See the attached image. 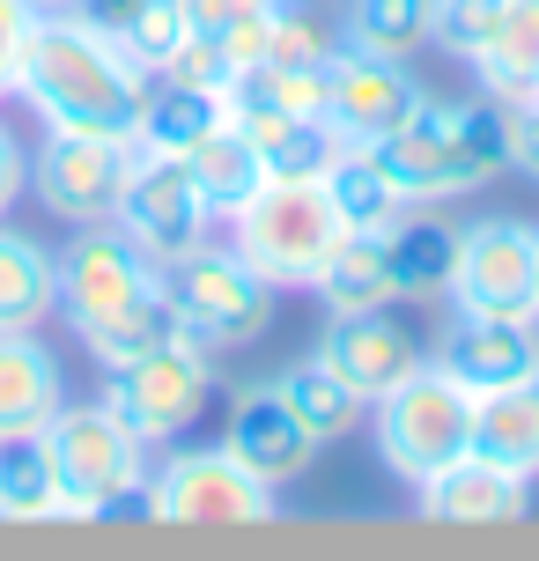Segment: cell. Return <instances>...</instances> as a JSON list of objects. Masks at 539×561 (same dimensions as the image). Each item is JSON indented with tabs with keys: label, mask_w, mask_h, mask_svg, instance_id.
Returning <instances> with one entry per match:
<instances>
[{
	"label": "cell",
	"mask_w": 539,
	"mask_h": 561,
	"mask_svg": "<svg viewBox=\"0 0 539 561\" xmlns=\"http://www.w3.org/2000/svg\"><path fill=\"white\" fill-rule=\"evenodd\" d=\"M369 156L385 163V178L399 185L406 207L466 199L503 170V104H495V96H481V104L422 96V112L406 118L399 134H385Z\"/></svg>",
	"instance_id": "7a4b0ae2"
},
{
	"label": "cell",
	"mask_w": 539,
	"mask_h": 561,
	"mask_svg": "<svg viewBox=\"0 0 539 561\" xmlns=\"http://www.w3.org/2000/svg\"><path fill=\"white\" fill-rule=\"evenodd\" d=\"M229 118L252 140L266 178H325V163L347 148L325 112H282V104H259V96H229Z\"/></svg>",
	"instance_id": "e0dca14e"
},
{
	"label": "cell",
	"mask_w": 539,
	"mask_h": 561,
	"mask_svg": "<svg viewBox=\"0 0 539 561\" xmlns=\"http://www.w3.org/2000/svg\"><path fill=\"white\" fill-rule=\"evenodd\" d=\"M59 517L67 503H59L45 436H8L0 444V525H59Z\"/></svg>",
	"instance_id": "83f0119b"
},
{
	"label": "cell",
	"mask_w": 539,
	"mask_h": 561,
	"mask_svg": "<svg viewBox=\"0 0 539 561\" xmlns=\"http://www.w3.org/2000/svg\"><path fill=\"white\" fill-rule=\"evenodd\" d=\"M185 170H193V185L207 193V207H215V222L222 215H237L244 199L266 185V170H259L252 140L237 134V118H222V126H207V134L185 148Z\"/></svg>",
	"instance_id": "484cf974"
},
{
	"label": "cell",
	"mask_w": 539,
	"mask_h": 561,
	"mask_svg": "<svg viewBox=\"0 0 539 561\" xmlns=\"http://www.w3.org/2000/svg\"><path fill=\"white\" fill-rule=\"evenodd\" d=\"M503 163L525 170V178H539V96L503 104Z\"/></svg>",
	"instance_id": "8d00e7d4"
},
{
	"label": "cell",
	"mask_w": 539,
	"mask_h": 561,
	"mask_svg": "<svg viewBox=\"0 0 539 561\" xmlns=\"http://www.w3.org/2000/svg\"><path fill=\"white\" fill-rule=\"evenodd\" d=\"M318 304L333 318H355V310H385L399 304V280H392V259H385V229H341L325 266L311 274Z\"/></svg>",
	"instance_id": "44dd1931"
},
{
	"label": "cell",
	"mask_w": 539,
	"mask_h": 561,
	"mask_svg": "<svg viewBox=\"0 0 539 561\" xmlns=\"http://www.w3.org/2000/svg\"><path fill=\"white\" fill-rule=\"evenodd\" d=\"M222 222H229V252L274 288H311V274L325 266L333 237H341V215H333L318 178H266Z\"/></svg>",
	"instance_id": "277c9868"
},
{
	"label": "cell",
	"mask_w": 539,
	"mask_h": 561,
	"mask_svg": "<svg viewBox=\"0 0 539 561\" xmlns=\"http://www.w3.org/2000/svg\"><path fill=\"white\" fill-rule=\"evenodd\" d=\"M30 15H74V0H23Z\"/></svg>",
	"instance_id": "ab89813d"
},
{
	"label": "cell",
	"mask_w": 539,
	"mask_h": 561,
	"mask_svg": "<svg viewBox=\"0 0 539 561\" xmlns=\"http://www.w3.org/2000/svg\"><path fill=\"white\" fill-rule=\"evenodd\" d=\"M274 385H282V399L296 407V421L311 428L318 444H341V436H355V428L369 421V399L355 392V385H347V377L325 363V355H303V363H288Z\"/></svg>",
	"instance_id": "d4e9b609"
},
{
	"label": "cell",
	"mask_w": 539,
	"mask_h": 561,
	"mask_svg": "<svg viewBox=\"0 0 539 561\" xmlns=\"http://www.w3.org/2000/svg\"><path fill=\"white\" fill-rule=\"evenodd\" d=\"M112 222L126 229L156 266H163V259L193 252L199 237H207L215 207H207V193L193 185L185 156H148V148H134V170H126V193H118Z\"/></svg>",
	"instance_id": "7c38bea8"
},
{
	"label": "cell",
	"mask_w": 539,
	"mask_h": 561,
	"mask_svg": "<svg viewBox=\"0 0 539 561\" xmlns=\"http://www.w3.org/2000/svg\"><path fill=\"white\" fill-rule=\"evenodd\" d=\"M503 8H511V0H428V37H436L444 53L473 59V45L495 30V15H503Z\"/></svg>",
	"instance_id": "d590c367"
},
{
	"label": "cell",
	"mask_w": 539,
	"mask_h": 561,
	"mask_svg": "<svg viewBox=\"0 0 539 561\" xmlns=\"http://www.w3.org/2000/svg\"><path fill=\"white\" fill-rule=\"evenodd\" d=\"M37 436H45V458H53V480H59L67 517L104 525V517H118V510H141V495H148V444L104 407V399H82V407L67 399Z\"/></svg>",
	"instance_id": "3957f363"
},
{
	"label": "cell",
	"mask_w": 539,
	"mask_h": 561,
	"mask_svg": "<svg viewBox=\"0 0 539 561\" xmlns=\"http://www.w3.org/2000/svg\"><path fill=\"white\" fill-rule=\"evenodd\" d=\"M466 67L481 75V96H495V104L539 96V0H511Z\"/></svg>",
	"instance_id": "cb8c5ba5"
},
{
	"label": "cell",
	"mask_w": 539,
	"mask_h": 561,
	"mask_svg": "<svg viewBox=\"0 0 539 561\" xmlns=\"http://www.w3.org/2000/svg\"><path fill=\"white\" fill-rule=\"evenodd\" d=\"M59 318V252L0 215V333H37Z\"/></svg>",
	"instance_id": "ffe728a7"
},
{
	"label": "cell",
	"mask_w": 539,
	"mask_h": 561,
	"mask_svg": "<svg viewBox=\"0 0 539 561\" xmlns=\"http://www.w3.org/2000/svg\"><path fill=\"white\" fill-rule=\"evenodd\" d=\"M259 59H288V67H325L333 59V30L318 23L311 8L274 0V23H266V53Z\"/></svg>",
	"instance_id": "836d02e7"
},
{
	"label": "cell",
	"mask_w": 539,
	"mask_h": 561,
	"mask_svg": "<svg viewBox=\"0 0 539 561\" xmlns=\"http://www.w3.org/2000/svg\"><path fill=\"white\" fill-rule=\"evenodd\" d=\"M222 444L237 450L266 488H288L296 473H311V458H318V436L296 421L282 385H244V392L229 399V436Z\"/></svg>",
	"instance_id": "9a60e30c"
},
{
	"label": "cell",
	"mask_w": 539,
	"mask_h": 561,
	"mask_svg": "<svg viewBox=\"0 0 539 561\" xmlns=\"http://www.w3.org/2000/svg\"><path fill=\"white\" fill-rule=\"evenodd\" d=\"M148 288H163V266L118 222H82L74 244L59 252V318L74 325V340L112 325L118 310H134Z\"/></svg>",
	"instance_id": "9c48e42d"
},
{
	"label": "cell",
	"mask_w": 539,
	"mask_h": 561,
	"mask_svg": "<svg viewBox=\"0 0 539 561\" xmlns=\"http://www.w3.org/2000/svg\"><path fill=\"white\" fill-rule=\"evenodd\" d=\"M222 118H229V96H199V89L156 82L141 126H134V148H148V156H185V148H193L207 126H222Z\"/></svg>",
	"instance_id": "f1b7e54d"
},
{
	"label": "cell",
	"mask_w": 539,
	"mask_h": 561,
	"mask_svg": "<svg viewBox=\"0 0 539 561\" xmlns=\"http://www.w3.org/2000/svg\"><path fill=\"white\" fill-rule=\"evenodd\" d=\"M185 37H193V23H185V0H141L118 45L141 59L148 75H163V59H171L177 45H185Z\"/></svg>",
	"instance_id": "d6a6232c"
},
{
	"label": "cell",
	"mask_w": 539,
	"mask_h": 561,
	"mask_svg": "<svg viewBox=\"0 0 539 561\" xmlns=\"http://www.w3.org/2000/svg\"><path fill=\"white\" fill-rule=\"evenodd\" d=\"M163 288H171L177 318H185V333L199 347H252L274 325V296H282L274 280L252 274L229 244H207V237H199L193 252L163 259Z\"/></svg>",
	"instance_id": "52a82bcc"
},
{
	"label": "cell",
	"mask_w": 539,
	"mask_h": 561,
	"mask_svg": "<svg viewBox=\"0 0 539 561\" xmlns=\"http://www.w3.org/2000/svg\"><path fill=\"white\" fill-rule=\"evenodd\" d=\"M473 450L539 480V369L495 392H473Z\"/></svg>",
	"instance_id": "603a6c76"
},
{
	"label": "cell",
	"mask_w": 539,
	"mask_h": 561,
	"mask_svg": "<svg viewBox=\"0 0 539 561\" xmlns=\"http://www.w3.org/2000/svg\"><path fill=\"white\" fill-rule=\"evenodd\" d=\"M148 89H156V75L126 45H112L104 30H89L82 15H37L30 23L23 67H15V96L45 126L134 140V126L148 112Z\"/></svg>",
	"instance_id": "6da1fadb"
},
{
	"label": "cell",
	"mask_w": 539,
	"mask_h": 561,
	"mask_svg": "<svg viewBox=\"0 0 539 561\" xmlns=\"http://www.w3.org/2000/svg\"><path fill=\"white\" fill-rule=\"evenodd\" d=\"M347 45L406 59L428 45V0H347Z\"/></svg>",
	"instance_id": "1f68e13d"
},
{
	"label": "cell",
	"mask_w": 539,
	"mask_h": 561,
	"mask_svg": "<svg viewBox=\"0 0 539 561\" xmlns=\"http://www.w3.org/2000/svg\"><path fill=\"white\" fill-rule=\"evenodd\" d=\"M385 259H392L399 304H436L451 288V266H458V222H444L436 207H406L385 229Z\"/></svg>",
	"instance_id": "7402d4cb"
},
{
	"label": "cell",
	"mask_w": 539,
	"mask_h": 561,
	"mask_svg": "<svg viewBox=\"0 0 539 561\" xmlns=\"http://www.w3.org/2000/svg\"><path fill=\"white\" fill-rule=\"evenodd\" d=\"M185 23L199 37H215L229 53V67L244 75L259 53H266V23H274V0H185Z\"/></svg>",
	"instance_id": "4dcf8cb0"
},
{
	"label": "cell",
	"mask_w": 539,
	"mask_h": 561,
	"mask_svg": "<svg viewBox=\"0 0 539 561\" xmlns=\"http://www.w3.org/2000/svg\"><path fill=\"white\" fill-rule=\"evenodd\" d=\"M207 399H215V363H207V347H199L193 333L171 340V347H156V355H141V363L104 369V407H112L148 450L193 436V421L207 414Z\"/></svg>",
	"instance_id": "ba28073f"
},
{
	"label": "cell",
	"mask_w": 539,
	"mask_h": 561,
	"mask_svg": "<svg viewBox=\"0 0 539 561\" xmlns=\"http://www.w3.org/2000/svg\"><path fill=\"white\" fill-rule=\"evenodd\" d=\"M126 170H134V140L112 134H59L45 126V148L30 156V193L53 222H112L118 193H126Z\"/></svg>",
	"instance_id": "8fae6325"
},
{
	"label": "cell",
	"mask_w": 539,
	"mask_h": 561,
	"mask_svg": "<svg viewBox=\"0 0 539 561\" xmlns=\"http://www.w3.org/2000/svg\"><path fill=\"white\" fill-rule=\"evenodd\" d=\"M318 355H325V363H333L347 385H355V392L377 407L392 385H406V377L428 363V340L414 333V325H406L392 304H385V310L333 318V325H325V340H318Z\"/></svg>",
	"instance_id": "5bb4252c"
},
{
	"label": "cell",
	"mask_w": 539,
	"mask_h": 561,
	"mask_svg": "<svg viewBox=\"0 0 539 561\" xmlns=\"http://www.w3.org/2000/svg\"><path fill=\"white\" fill-rule=\"evenodd\" d=\"M67 407V369L37 333H0V444L37 436Z\"/></svg>",
	"instance_id": "d6986e66"
},
{
	"label": "cell",
	"mask_w": 539,
	"mask_h": 561,
	"mask_svg": "<svg viewBox=\"0 0 539 561\" xmlns=\"http://www.w3.org/2000/svg\"><path fill=\"white\" fill-rule=\"evenodd\" d=\"M414 495H422V517H436V525H525L532 517V480L481 458V450L428 473Z\"/></svg>",
	"instance_id": "2e32d148"
},
{
	"label": "cell",
	"mask_w": 539,
	"mask_h": 561,
	"mask_svg": "<svg viewBox=\"0 0 539 561\" xmlns=\"http://www.w3.org/2000/svg\"><path fill=\"white\" fill-rule=\"evenodd\" d=\"M23 193H30V148H23V134L0 118V215H15Z\"/></svg>",
	"instance_id": "f35d334b"
},
{
	"label": "cell",
	"mask_w": 539,
	"mask_h": 561,
	"mask_svg": "<svg viewBox=\"0 0 539 561\" xmlns=\"http://www.w3.org/2000/svg\"><path fill=\"white\" fill-rule=\"evenodd\" d=\"M325 199H333V215H341V229H392L399 215H406V199H399V185L385 178V163L369 156V148H341L333 163H325Z\"/></svg>",
	"instance_id": "4316f807"
},
{
	"label": "cell",
	"mask_w": 539,
	"mask_h": 561,
	"mask_svg": "<svg viewBox=\"0 0 539 561\" xmlns=\"http://www.w3.org/2000/svg\"><path fill=\"white\" fill-rule=\"evenodd\" d=\"M171 340H185V318H177L171 288H148L141 304L118 310L112 325H96L82 347H89L104 369H118V363H141V355H156V347H171Z\"/></svg>",
	"instance_id": "f546056e"
},
{
	"label": "cell",
	"mask_w": 539,
	"mask_h": 561,
	"mask_svg": "<svg viewBox=\"0 0 539 561\" xmlns=\"http://www.w3.org/2000/svg\"><path fill=\"white\" fill-rule=\"evenodd\" d=\"M458 318H539V229L517 215L458 229L451 288Z\"/></svg>",
	"instance_id": "30bf717a"
},
{
	"label": "cell",
	"mask_w": 539,
	"mask_h": 561,
	"mask_svg": "<svg viewBox=\"0 0 539 561\" xmlns=\"http://www.w3.org/2000/svg\"><path fill=\"white\" fill-rule=\"evenodd\" d=\"M30 15L23 0H0V96H15V67H23V45H30Z\"/></svg>",
	"instance_id": "74e56055"
},
{
	"label": "cell",
	"mask_w": 539,
	"mask_h": 561,
	"mask_svg": "<svg viewBox=\"0 0 539 561\" xmlns=\"http://www.w3.org/2000/svg\"><path fill=\"white\" fill-rule=\"evenodd\" d=\"M428 89L406 75V59L392 53H363V45H333L325 67V118L347 148H377L385 134H399L406 118L422 112Z\"/></svg>",
	"instance_id": "4fadbf2b"
},
{
	"label": "cell",
	"mask_w": 539,
	"mask_h": 561,
	"mask_svg": "<svg viewBox=\"0 0 539 561\" xmlns=\"http://www.w3.org/2000/svg\"><path fill=\"white\" fill-rule=\"evenodd\" d=\"M436 363L451 369L466 392H495L539 369V318H458Z\"/></svg>",
	"instance_id": "ac0fdd59"
},
{
	"label": "cell",
	"mask_w": 539,
	"mask_h": 561,
	"mask_svg": "<svg viewBox=\"0 0 539 561\" xmlns=\"http://www.w3.org/2000/svg\"><path fill=\"white\" fill-rule=\"evenodd\" d=\"M274 495L282 488H266L229 444H185L177 436L171 458L148 473L141 510L156 525H266V517H282Z\"/></svg>",
	"instance_id": "8992f818"
},
{
	"label": "cell",
	"mask_w": 539,
	"mask_h": 561,
	"mask_svg": "<svg viewBox=\"0 0 539 561\" xmlns=\"http://www.w3.org/2000/svg\"><path fill=\"white\" fill-rule=\"evenodd\" d=\"M156 82H171V89H199V96H229L237 89V67H229V53L215 45V37H185L171 59H163V75Z\"/></svg>",
	"instance_id": "e575fe53"
},
{
	"label": "cell",
	"mask_w": 539,
	"mask_h": 561,
	"mask_svg": "<svg viewBox=\"0 0 539 561\" xmlns=\"http://www.w3.org/2000/svg\"><path fill=\"white\" fill-rule=\"evenodd\" d=\"M369 428H377V458L406 488H422L428 473H444L451 458L473 450V392L444 363H422L406 385H392L369 407Z\"/></svg>",
	"instance_id": "5b68a950"
}]
</instances>
